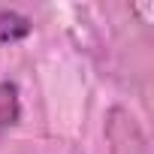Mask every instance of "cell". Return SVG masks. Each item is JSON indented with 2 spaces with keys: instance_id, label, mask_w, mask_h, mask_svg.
Returning <instances> with one entry per match:
<instances>
[{
  "instance_id": "1",
  "label": "cell",
  "mask_w": 154,
  "mask_h": 154,
  "mask_svg": "<svg viewBox=\"0 0 154 154\" xmlns=\"http://www.w3.org/2000/svg\"><path fill=\"white\" fill-rule=\"evenodd\" d=\"M33 30L30 18L18 9H0V42H18Z\"/></svg>"
},
{
  "instance_id": "2",
  "label": "cell",
  "mask_w": 154,
  "mask_h": 154,
  "mask_svg": "<svg viewBox=\"0 0 154 154\" xmlns=\"http://www.w3.org/2000/svg\"><path fill=\"white\" fill-rule=\"evenodd\" d=\"M21 118V97L15 82H0V127H12Z\"/></svg>"
}]
</instances>
